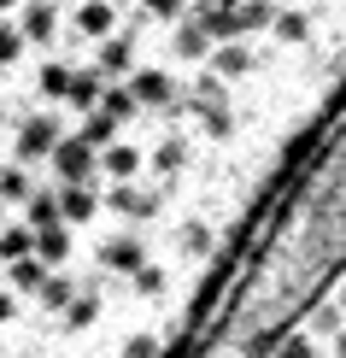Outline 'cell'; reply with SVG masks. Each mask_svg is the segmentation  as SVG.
<instances>
[{
  "instance_id": "obj_1",
  "label": "cell",
  "mask_w": 346,
  "mask_h": 358,
  "mask_svg": "<svg viewBox=\"0 0 346 358\" xmlns=\"http://www.w3.org/2000/svg\"><path fill=\"white\" fill-rule=\"evenodd\" d=\"M100 77L106 83H124V77H135V48H129V36H112V41H100Z\"/></svg>"
},
{
  "instance_id": "obj_2",
  "label": "cell",
  "mask_w": 346,
  "mask_h": 358,
  "mask_svg": "<svg viewBox=\"0 0 346 358\" xmlns=\"http://www.w3.org/2000/svg\"><path fill=\"white\" fill-rule=\"evenodd\" d=\"M18 29H24V41H53L59 12L48 6V0H29V6H24V18H18Z\"/></svg>"
},
{
  "instance_id": "obj_3",
  "label": "cell",
  "mask_w": 346,
  "mask_h": 358,
  "mask_svg": "<svg viewBox=\"0 0 346 358\" xmlns=\"http://www.w3.org/2000/svg\"><path fill=\"white\" fill-rule=\"evenodd\" d=\"M71 88H77V71H71L65 59H48V65H41V94L48 100H71Z\"/></svg>"
},
{
  "instance_id": "obj_4",
  "label": "cell",
  "mask_w": 346,
  "mask_h": 358,
  "mask_svg": "<svg viewBox=\"0 0 346 358\" xmlns=\"http://www.w3.org/2000/svg\"><path fill=\"white\" fill-rule=\"evenodd\" d=\"M77 29L94 41H112V0H88V6L77 12Z\"/></svg>"
},
{
  "instance_id": "obj_5",
  "label": "cell",
  "mask_w": 346,
  "mask_h": 358,
  "mask_svg": "<svg viewBox=\"0 0 346 358\" xmlns=\"http://www.w3.org/2000/svg\"><path fill=\"white\" fill-rule=\"evenodd\" d=\"M235 24H240V36H252V29H276V6H270V0H240Z\"/></svg>"
},
{
  "instance_id": "obj_6",
  "label": "cell",
  "mask_w": 346,
  "mask_h": 358,
  "mask_svg": "<svg viewBox=\"0 0 346 358\" xmlns=\"http://www.w3.org/2000/svg\"><path fill=\"white\" fill-rule=\"evenodd\" d=\"M247 71H252V48H247V41L217 48V77H247Z\"/></svg>"
},
{
  "instance_id": "obj_7",
  "label": "cell",
  "mask_w": 346,
  "mask_h": 358,
  "mask_svg": "<svg viewBox=\"0 0 346 358\" xmlns=\"http://www.w3.org/2000/svg\"><path fill=\"white\" fill-rule=\"evenodd\" d=\"M206 48H217V41L206 36L200 24H182V29H176V53H182V59H200Z\"/></svg>"
},
{
  "instance_id": "obj_8",
  "label": "cell",
  "mask_w": 346,
  "mask_h": 358,
  "mask_svg": "<svg viewBox=\"0 0 346 358\" xmlns=\"http://www.w3.org/2000/svg\"><path fill=\"white\" fill-rule=\"evenodd\" d=\"M18 53H24V29L0 24V65H18Z\"/></svg>"
},
{
  "instance_id": "obj_9",
  "label": "cell",
  "mask_w": 346,
  "mask_h": 358,
  "mask_svg": "<svg viewBox=\"0 0 346 358\" xmlns=\"http://www.w3.org/2000/svg\"><path fill=\"white\" fill-rule=\"evenodd\" d=\"M305 29H311L305 12H276V36L282 41H305Z\"/></svg>"
},
{
  "instance_id": "obj_10",
  "label": "cell",
  "mask_w": 346,
  "mask_h": 358,
  "mask_svg": "<svg viewBox=\"0 0 346 358\" xmlns=\"http://www.w3.org/2000/svg\"><path fill=\"white\" fill-rule=\"evenodd\" d=\"M153 18H188V0H141Z\"/></svg>"
},
{
  "instance_id": "obj_11",
  "label": "cell",
  "mask_w": 346,
  "mask_h": 358,
  "mask_svg": "<svg viewBox=\"0 0 346 358\" xmlns=\"http://www.w3.org/2000/svg\"><path fill=\"white\" fill-rule=\"evenodd\" d=\"M12 6H18V0H0V12H12Z\"/></svg>"
},
{
  "instance_id": "obj_12",
  "label": "cell",
  "mask_w": 346,
  "mask_h": 358,
  "mask_svg": "<svg viewBox=\"0 0 346 358\" xmlns=\"http://www.w3.org/2000/svg\"><path fill=\"white\" fill-rule=\"evenodd\" d=\"M112 6H124V0H112Z\"/></svg>"
}]
</instances>
